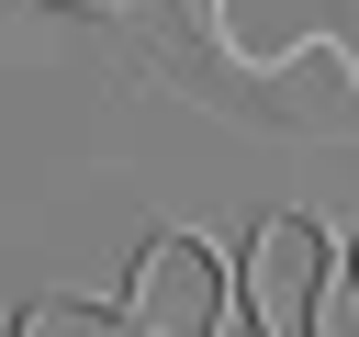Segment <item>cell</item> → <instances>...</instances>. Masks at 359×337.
Segmentation results:
<instances>
[{"instance_id":"cell-1","label":"cell","mask_w":359,"mask_h":337,"mask_svg":"<svg viewBox=\"0 0 359 337\" xmlns=\"http://www.w3.org/2000/svg\"><path fill=\"white\" fill-rule=\"evenodd\" d=\"M213 90H236L224 112H247V124L280 135V146H359V56H348L337 34H303V45H280L269 67H224Z\"/></svg>"},{"instance_id":"cell-2","label":"cell","mask_w":359,"mask_h":337,"mask_svg":"<svg viewBox=\"0 0 359 337\" xmlns=\"http://www.w3.org/2000/svg\"><path fill=\"white\" fill-rule=\"evenodd\" d=\"M224 303H236V270L180 225V236H146L135 247V281H123V337H224Z\"/></svg>"},{"instance_id":"cell-3","label":"cell","mask_w":359,"mask_h":337,"mask_svg":"<svg viewBox=\"0 0 359 337\" xmlns=\"http://www.w3.org/2000/svg\"><path fill=\"white\" fill-rule=\"evenodd\" d=\"M325 281H337V258H325V225H314V213H258V236H247V258H236L247 326H258V337H314V315H325Z\"/></svg>"},{"instance_id":"cell-4","label":"cell","mask_w":359,"mask_h":337,"mask_svg":"<svg viewBox=\"0 0 359 337\" xmlns=\"http://www.w3.org/2000/svg\"><path fill=\"white\" fill-rule=\"evenodd\" d=\"M11 337H123V315L90 303V292H34V303L11 315Z\"/></svg>"},{"instance_id":"cell-5","label":"cell","mask_w":359,"mask_h":337,"mask_svg":"<svg viewBox=\"0 0 359 337\" xmlns=\"http://www.w3.org/2000/svg\"><path fill=\"white\" fill-rule=\"evenodd\" d=\"M348 292H359V247H348Z\"/></svg>"}]
</instances>
